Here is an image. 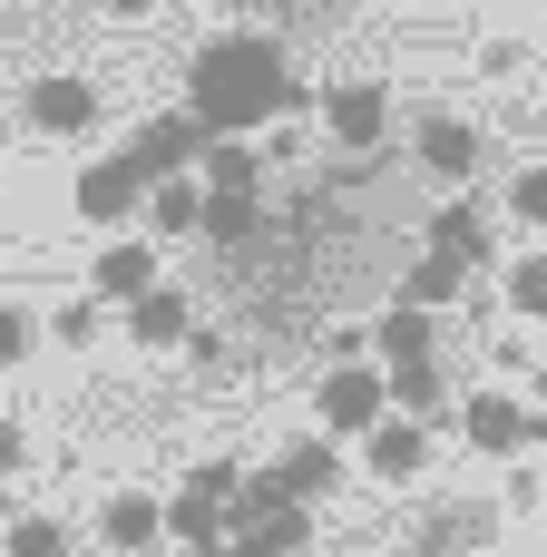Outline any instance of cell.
I'll return each instance as SVG.
<instances>
[{"label": "cell", "instance_id": "1", "mask_svg": "<svg viewBox=\"0 0 547 557\" xmlns=\"http://www.w3.org/2000/svg\"><path fill=\"white\" fill-rule=\"evenodd\" d=\"M186 108H196V127H206V137H254L264 117L313 108V88H303V78H284V49H274V39L225 29V39H206V49H196V69H186Z\"/></svg>", "mask_w": 547, "mask_h": 557}, {"label": "cell", "instance_id": "2", "mask_svg": "<svg viewBox=\"0 0 547 557\" xmlns=\"http://www.w3.org/2000/svg\"><path fill=\"white\" fill-rule=\"evenodd\" d=\"M323 127H333L343 157H372V147L391 137V88H382V78H343V88L323 98Z\"/></svg>", "mask_w": 547, "mask_h": 557}, {"label": "cell", "instance_id": "3", "mask_svg": "<svg viewBox=\"0 0 547 557\" xmlns=\"http://www.w3.org/2000/svg\"><path fill=\"white\" fill-rule=\"evenodd\" d=\"M20 108H29V127H39V137H88V127H98V88H88L78 69L29 78V98H20Z\"/></svg>", "mask_w": 547, "mask_h": 557}, {"label": "cell", "instance_id": "4", "mask_svg": "<svg viewBox=\"0 0 547 557\" xmlns=\"http://www.w3.org/2000/svg\"><path fill=\"white\" fill-rule=\"evenodd\" d=\"M196 147H206V127H196V108H176V117H147L127 137V166H137V186H157V176H186Z\"/></svg>", "mask_w": 547, "mask_h": 557}, {"label": "cell", "instance_id": "5", "mask_svg": "<svg viewBox=\"0 0 547 557\" xmlns=\"http://www.w3.org/2000/svg\"><path fill=\"white\" fill-rule=\"evenodd\" d=\"M362 470H372V480H391V490H411V480L431 470V431H421V421H391V411H382V421L362 431Z\"/></svg>", "mask_w": 547, "mask_h": 557}, {"label": "cell", "instance_id": "6", "mask_svg": "<svg viewBox=\"0 0 547 557\" xmlns=\"http://www.w3.org/2000/svg\"><path fill=\"white\" fill-rule=\"evenodd\" d=\"M480 157H489V137H480L470 117H421V166H431L440 186H470Z\"/></svg>", "mask_w": 547, "mask_h": 557}, {"label": "cell", "instance_id": "7", "mask_svg": "<svg viewBox=\"0 0 547 557\" xmlns=\"http://www.w3.org/2000/svg\"><path fill=\"white\" fill-rule=\"evenodd\" d=\"M382 411H391V382H382V372H362V362L323 372V421H333V431H372Z\"/></svg>", "mask_w": 547, "mask_h": 557}, {"label": "cell", "instance_id": "8", "mask_svg": "<svg viewBox=\"0 0 547 557\" xmlns=\"http://www.w3.org/2000/svg\"><path fill=\"white\" fill-rule=\"evenodd\" d=\"M166 539H176L186 557H225L235 509H225V499H206V490H176V499H166Z\"/></svg>", "mask_w": 547, "mask_h": 557}, {"label": "cell", "instance_id": "9", "mask_svg": "<svg viewBox=\"0 0 547 557\" xmlns=\"http://www.w3.org/2000/svg\"><path fill=\"white\" fill-rule=\"evenodd\" d=\"M499 539V509H431L411 529V557H480Z\"/></svg>", "mask_w": 547, "mask_h": 557}, {"label": "cell", "instance_id": "10", "mask_svg": "<svg viewBox=\"0 0 547 557\" xmlns=\"http://www.w3.org/2000/svg\"><path fill=\"white\" fill-rule=\"evenodd\" d=\"M137 196H147V186H137V166H127V157H98V166H78V215H88V225H117V215H137Z\"/></svg>", "mask_w": 547, "mask_h": 557}, {"label": "cell", "instance_id": "11", "mask_svg": "<svg viewBox=\"0 0 547 557\" xmlns=\"http://www.w3.org/2000/svg\"><path fill=\"white\" fill-rule=\"evenodd\" d=\"M127 333H137L147 352H176V343L196 333V304L166 294V284H147V294H127Z\"/></svg>", "mask_w": 547, "mask_h": 557}, {"label": "cell", "instance_id": "12", "mask_svg": "<svg viewBox=\"0 0 547 557\" xmlns=\"http://www.w3.org/2000/svg\"><path fill=\"white\" fill-rule=\"evenodd\" d=\"M274 490H284V499H303V509H313V499H333V490H343V450H333V441H294V450L274 460Z\"/></svg>", "mask_w": 547, "mask_h": 557}, {"label": "cell", "instance_id": "13", "mask_svg": "<svg viewBox=\"0 0 547 557\" xmlns=\"http://www.w3.org/2000/svg\"><path fill=\"white\" fill-rule=\"evenodd\" d=\"M98 539L117 557H147L157 539H166V499H147V490H127V499H108L98 509Z\"/></svg>", "mask_w": 547, "mask_h": 557}, {"label": "cell", "instance_id": "14", "mask_svg": "<svg viewBox=\"0 0 547 557\" xmlns=\"http://www.w3.org/2000/svg\"><path fill=\"white\" fill-rule=\"evenodd\" d=\"M460 431H470V450H499V460H509V450L529 441V411H519L509 392H470V401H460Z\"/></svg>", "mask_w": 547, "mask_h": 557}, {"label": "cell", "instance_id": "15", "mask_svg": "<svg viewBox=\"0 0 547 557\" xmlns=\"http://www.w3.org/2000/svg\"><path fill=\"white\" fill-rule=\"evenodd\" d=\"M431 255H450V264H470V274H480V264L499 255V235H489V225H480V206L460 196V206H440V215H431Z\"/></svg>", "mask_w": 547, "mask_h": 557}, {"label": "cell", "instance_id": "16", "mask_svg": "<svg viewBox=\"0 0 547 557\" xmlns=\"http://www.w3.org/2000/svg\"><path fill=\"white\" fill-rule=\"evenodd\" d=\"M196 166H206V196H254V186H264V157H254L245 137H206Z\"/></svg>", "mask_w": 547, "mask_h": 557}, {"label": "cell", "instance_id": "17", "mask_svg": "<svg viewBox=\"0 0 547 557\" xmlns=\"http://www.w3.org/2000/svg\"><path fill=\"white\" fill-rule=\"evenodd\" d=\"M147 284H157V245L117 235V245L98 255V294H108V304H127V294H147Z\"/></svg>", "mask_w": 547, "mask_h": 557}, {"label": "cell", "instance_id": "18", "mask_svg": "<svg viewBox=\"0 0 547 557\" xmlns=\"http://www.w3.org/2000/svg\"><path fill=\"white\" fill-rule=\"evenodd\" d=\"M372 343H382V362H431V304H391L372 323Z\"/></svg>", "mask_w": 547, "mask_h": 557}, {"label": "cell", "instance_id": "19", "mask_svg": "<svg viewBox=\"0 0 547 557\" xmlns=\"http://www.w3.org/2000/svg\"><path fill=\"white\" fill-rule=\"evenodd\" d=\"M382 382H391V411H401V421H431V411H450V382H440L431 362H391Z\"/></svg>", "mask_w": 547, "mask_h": 557}, {"label": "cell", "instance_id": "20", "mask_svg": "<svg viewBox=\"0 0 547 557\" xmlns=\"http://www.w3.org/2000/svg\"><path fill=\"white\" fill-rule=\"evenodd\" d=\"M147 215H157V235H196V225H206V186L157 176V186H147Z\"/></svg>", "mask_w": 547, "mask_h": 557}, {"label": "cell", "instance_id": "21", "mask_svg": "<svg viewBox=\"0 0 547 557\" xmlns=\"http://www.w3.org/2000/svg\"><path fill=\"white\" fill-rule=\"evenodd\" d=\"M196 235H206V245H225V255H235V245H254V196H206V225H196Z\"/></svg>", "mask_w": 547, "mask_h": 557}, {"label": "cell", "instance_id": "22", "mask_svg": "<svg viewBox=\"0 0 547 557\" xmlns=\"http://www.w3.org/2000/svg\"><path fill=\"white\" fill-rule=\"evenodd\" d=\"M460 294H470V264H450V255H421L401 304H460Z\"/></svg>", "mask_w": 547, "mask_h": 557}, {"label": "cell", "instance_id": "23", "mask_svg": "<svg viewBox=\"0 0 547 557\" xmlns=\"http://www.w3.org/2000/svg\"><path fill=\"white\" fill-rule=\"evenodd\" d=\"M0 557H69V529H59V519H10Z\"/></svg>", "mask_w": 547, "mask_h": 557}, {"label": "cell", "instance_id": "24", "mask_svg": "<svg viewBox=\"0 0 547 557\" xmlns=\"http://www.w3.org/2000/svg\"><path fill=\"white\" fill-rule=\"evenodd\" d=\"M509 313L547 323V255H519V264H509Z\"/></svg>", "mask_w": 547, "mask_h": 557}, {"label": "cell", "instance_id": "25", "mask_svg": "<svg viewBox=\"0 0 547 557\" xmlns=\"http://www.w3.org/2000/svg\"><path fill=\"white\" fill-rule=\"evenodd\" d=\"M186 490H206V499H225V509H235L245 470H235V460H196V470H186Z\"/></svg>", "mask_w": 547, "mask_h": 557}, {"label": "cell", "instance_id": "26", "mask_svg": "<svg viewBox=\"0 0 547 557\" xmlns=\"http://www.w3.org/2000/svg\"><path fill=\"white\" fill-rule=\"evenodd\" d=\"M509 206H519V225H547V166H529V176L509 186Z\"/></svg>", "mask_w": 547, "mask_h": 557}, {"label": "cell", "instance_id": "27", "mask_svg": "<svg viewBox=\"0 0 547 557\" xmlns=\"http://www.w3.org/2000/svg\"><path fill=\"white\" fill-rule=\"evenodd\" d=\"M49 333H59V343H69V352H78V343H88V333H98V304H69V313H49Z\"/></svg>", "mask_w": 547, "mask_h": 557}, {"label": "cell", "instance_id": "28", "mask_svg": "<svg viewBox=\"0 0 547 557\" xmlns=\"http://www.w3.org/2000/svg\"><path fill=\"white\" fill-rule=\"evenodd\" d=\"M20 352H29V313H20V304H0V372H10Z\"/></svg>", "mask_w": 547, "mask_h": 557}, {"label": "cell", "instance_id": "29", "mask_svg": "<svg viewBox=\"0 0 547 557\" xmlns=\"http://www.w3.org/2000/svg\"><path fill=\"white\" fill-rule=\"evenodd\" d=\"M20 460H29V441H20V421H0V480H20Z\"/></svg>", "mask_w": 547, "mask_h": 557}, {"label": "cell", "instance_id": "30", "mask_svg": "<svg viewBox=\"0 0 547 557\" xmlns=\"http://www.w3.org/2000/svg\"><path fill=\"white\" fill-rule=\"evenodd\" d=\"M108 10H117V20H147V10H166V0H108Z\"/></svg>", "mask_w": 547, "mask_h": 557}]
</instances>
